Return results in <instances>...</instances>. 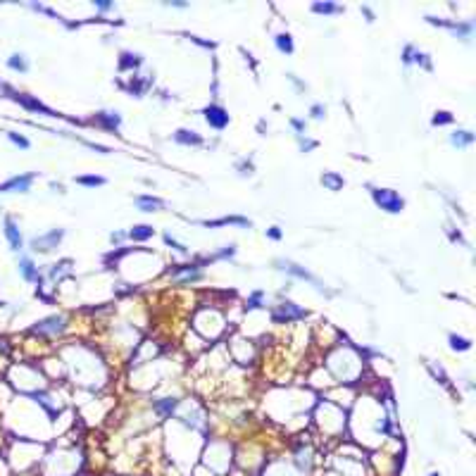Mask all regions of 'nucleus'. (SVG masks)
<instances>
[{
  "mask_svg": "<svg viewBox=\"0 0 476 476\" xmlns=\"http://www.w3.org/2000/svg\"><path fill=\"white\" fill-rule=\"evenodd\" d=\"M17 269H19V274H22V278H24V281H31V283L38 281V276H41V274H38V267L34 264L31 257H19Z\"/></svg>",
  "mask_w": 476,
  "mask_h": 476,
  "instance_id": "obj_11",
  "label": "nucleus"
},
{
  "mask_svg": "<svg viewBox=\"0 0 476 476\" xmlns=\"http://www.w3.org/2000/svg\"><path fill=\"white\" fill-rule=\"evenodd\" d=\"M167 8H176V10H186L188 8V3H181V0H169V3H164Z\"/></svg>",
  "mask_w": 476,
  "mask_h": 476,
  "instance_id": "obj_36",
  "label": "nucleus"
},
{
  "mask_svg": "<svg viewBox=\"0 0 476 476\" xmlns=\"http://www.w3.org/2000/svg\"><path fill=\"white\" fill-rule=\"evenodd\" d=\"M74 181H76L79 186H86V188H96V186H105V183H108L105 176H96V174H90V176H76Z\"/></svg>",
  "mask_w": 476,
  "mask_h": 476,
  "instance_id": "obj_21",
  "label": "nucleus"
},
{
  "mask_svg": "<svg viewBox=\"0 0 476 476\" xmlns=\"http://www.w3.org/2000/svg\"><path fill=\"white\" fill-rule=\"evenodd\" d=\"M64 238V229H50L48 234H41L36 238H31V250L34 252H50L53 248L60 245Z\"/></svg>",
  "mask_w": 476,
  "mask_h": 476,
  "instance_id": "obj_3",
  "label": "nucleus"
},
{
  "mask_svg": "<svg viewBox=\"0 0 476 476\" xmlns=\"http://www.w3.org/2000/svg\"><path fill=\"white\" fill-rule=\"evenodd\" d=\"M274 264H276V269L286 271V274H291V276L303 278V281H310V283H312V286H315L317 291H322V293H324L322 281H319V278H317L315 274H310V271H307L305 267H300V264H296V262H291V260H274Z\"/></svg>",
  "mask_w": 476,
  "mask_h": 476,
  "instance_id": "obj_2",
  "label": "nucleus"
},
{
  "mask_svg": "<svg viewBox=\"0 0 476 476\" xmlns=\"http://www.w3.org/2000/svg\"><path fill=\"white\" fill-rule=\"evenodd\" d=\"M312 12H315V15H324V17H329V15H343V5H336V3H329V0L312 3Z\"/></svg>",
  "mask_w": 476,
  "mask_h": 476,
  "instance_id": "obj_16",
  "label": "nucleus"
},
{
  "mask_svg": "<svg viewBox=\"0 0 476 476\" xmlns=\"http://www.w3.org/2000/svg\"><path fill=\"white\" fill-rule=\"evenodd\" d=\"M141 64V55H131V53H122V62L119 67L126 69V67H138Z\"/></svg>",
  "mask_w": 476,
  "mask_h": 476,
  "instance_id": "obj_26",
  "label": "nucleus"
},
{
  "mask_svg": "<svg viewBox=\"0 0 476 476\" xmlns=\"http://www.w3.org/2000/svg\"><path fill=\"white\" fill-rule=\"evenodd\" d=\"M96 124L103 126V129H108V131H117L119 124H122V115H119L117 110H105V112H98Z\"/></svg>",
  "mask_w": 476,
  "mask_h": 476,
  "instance_id": "obj_9",
  "label": "nucleus"
},
{
  "mask_svg": "<svg viewBox=\"0 0 476 476\" xmlns=\"http://www.w3.org/2000/svg\"><path fill=\"white\" fill-rule=\"evenodd\" d=\"M200 224L210 226V229H217V226H241V229H250L252 222L245 219V217H222V219H203Z\"/></svg>",
  "mask_w": 476,
  "mask_h": 476,
  "instance_id": "obj_8",
  "label": "nucleus"
},
{
  "mask_svg": "<svg viewBox=\"0 0 476 476\" xmlns=\"http://www.w3.org/2000/svg\"><path fill=\"white\" fill-rule=\"evenodd\" d=\"M452 122H455V117H452L450 112H445V110L436 112V115H433V119H431L433 126H445V124H452Z\"/></svg>",
  "mask_w": 476,
  "mask_h": 476,
  "instance_id": "obj_24",
  "label": "nucleus"
},
{
  "mask_svg": "<svg viewBox=\"0 0 476 476\" xmlns=\"http://www.w3.org/2000/svg\"><path fill=\"white\" fill-rule=\"evenodd\" d=\"M93 5L100 10V12H108V10H115V3H105V0H93Z\"/></svg>",
  "mask_w": 476,
  "mask_h": 476,
  "instance_id": "obj_33",
  "label": "nucleus"
},
{
  "mask_svg": "<svg viewBox=\"0 0 476 476\" xmlns=\"http://www.w3.org/2000/svg\"><path fill=\"white\" fill-rule=\"evenodd\" d=\"M298 141H300V150L303 153H310V150L317 148V141H310V138H303V136H298Z\"/></svg>",
  "mask_w": 476,
  "mask_h": 476,
  "instance_id": "obj_31",
  "label": "nucleus"
},
{
  "mask_svg": "<svg viewBox=\"0 0 476 476\" xmlns=\"http://www.w3.org/2000/svg\"><path fill=\"white\" fill-rule=\"evenodd\" d=\"M8 67L12 69V72L27 74L29 72V60L22 53H15V55H10V57H8Z\"/></svg>",
  "mask_w": 476,
  "mask_h": 476,
  "instance_id": "obj_19",
  "label": "nucleus"
},
{
  "mask_svg": "<svg viewBox=\"0 0 476 476\" xmlns=\"http://www.w3.org/2000/svg\"><path fill=\"white\" fill-rule=\"evenodd\" d=\"M324 115H326V105H322V103H315L310 108V117L312 119H324Z\"/></svg>",
  "mask_w": 476,
  "mask_h": 476,
  "instance_id": "obj_28",
  "label": "nucleus"
},
{
  "mask_svg": "<svg viewBox=\"0 0 476 476\" xmlns=\"http://www.w3.org/2000/svg\"><path fill=\"white\" fill-rule=\"evenodd\" d=\"M162 238H164V243H167V245H171V248H174V250L183 252V255H186V252H188V248H186V245H183V243H179V241H176V238H174V236H171V234H164V236H162Z\"/></svg>",
  "mask_w": 476,
  "mask_h": 476,
  "instance_id": "obj_27",
  "label": "nucleus"
},
{
  "mask_svg": "<svg viewBox=\"0 0 476 476\" xmlns=\"http://www.w3.org/2000/svg\"><path fill=\"white\" fill-rule=\"evenodd\" d=\"M319 181H322L324 188H329V191H341L343 186H345L343 176H341V174H336V171H324Z\"/></svg>",
  "mask_w": 476,
  "mask_h": 476,
  "instance_id": "obj_17",
  "label": "nucleus"
},
{
  "mask_svg": "<svg viewBox=\"0 0 476 476\" xmlns=\"http://www.w3.org/2000/svg\"><path fill=\"white\" fill-rule=\"evenodd\" d=\"M8 138L17 145V148H22V150H29V148H31V141H29V138H24L22 134H17V131H8Z\"/></svg>",
  "mask_w": 476,
  "mask_h": 476,
  "instance_id": "obj_23",
  "label": "nucleus"
},
{
  "mask_svg": "<svg viewBox=\"0 0 476 476\" xmlns=\"http://www.w3.org/2000/svg\"><path fill=\"white\" fill-rule=\"evenodd\" d=\"M62 329H64L62 317H50V319H43V322H38L36 326H34V331H38V333H43V331L55 333V331H62Z\"/></svg>",
  "mask_w": 476,
  "mask_h": 476,
  "instance_id": "obj_15",
  "label": "nucleus"
},
{
  "mask_svg": "<svg viewBox=\"0 0 476 476\" xmlns=\"http://www.w3.org/2000/svg\"><path fill=\"white\" fill-rule=\"evenodd\" d=\"M236 255V245H224L219 252H215L212 257H207L210 262H217V260H229V257H234Z\"/></svg>",
  "mask_w": 476,
  "mask_h": 476,
  "instance_id": "obj_25",
  "label": "nucleus"
},
{
  "mask_svg": "<svg viewBox=\"0 0 476 476\" xmlns=\"http://www.w3.org/2000/svg\"><path fill=\"white\" fill-rule=\"evenodd\" d=\"M362 12L367 15V22H374V12H371V10H369V8H362Z\"/></svg>",
  "mask_w": 476,
  "mask_h": 476,
  "instance_id": "obj_37",
  "label": "nucleus"
},
{
  "mask_svg": "<svg viewBox=\"0 0 476 476\" xmlns=\"http://www.w3.org/2000/svg\"><path fill=\"white\" fill-rule=\"evenodd\" d=\"M450 143L455 145V148H469V145L474 143V134L467 131V129H459L455 134H450Z\"/></svg>",
  "mask_w": 476,
  "mask_h": 476,
  "instance_id": "obj_18",
  "label": "nucleus"
},
{
  "mask_svg": "<svg viewBox=\"0 0 476 476\" xmlns=\"http://www.w3.org/2000/svg\"><path fill=\"white\" fill-rule=\"evenodd\" d=\"M34 179H36V174H19V176H12L10 181L0 183V193H29Z\"/></svg>",
  "mask_w": 476,
  "mask_h": 476,
  "instance_id": "obj_5",
  "label": "nucleus"
},
{
  "mask_svg": "<svg viewBox=\"0 0 476 476\" xmlns=\"http://www.w3.org/2000/svg\"><path fill=\"white\" fill-rule=\"evenodd\" d=\"M264 300H267V293L264 291H255V293H250V298H248V310H257V307L264 305Z\"/></svg>",
  "mask_w": 476,
  "mask_h": 476,
  "instance_id": "obj_22",
  "label": "nucleus"
},
{
  "mask_svg": "<svg viewBox=\"0 0 476 476\" xmlns=\"http://www.w3.org/2000/svg\"><path fill=\"white\" fill-rule=\"evenodd\" d=\"M267 238H271V241H281V238H283V231H281L278 226H269V229H267Z\"/></svg>",
  "mask_w": 476,
  "mask_h": 476,
  "instance_id": "obj_32",
  "label": "nucleus"
},
{
  "mask_svg": "<svg viewBox=\"0 0 476 476\" xmlns=\"http://www.w3.org/2000/svg\"><path fill=\"white\" fill-rule=\"evenodd\" d=\"M429 476H438V474H436V471H433V474H429Z\"/></svg>",
  "mask_w": 476,
  "mask_h": 476,
  "instance_id": "obj_38",
  "label": "nucleus"
},
{
  "mask_svg": "<svg viewBox=\"0 0 476 476\" xmlns=\"http://www.w3.org/2000/svg\"><path fill=\"white\" fill-rule=\"evenodd\" d=\"M153 236H155V229L150 224H136L126 231V238H131V241H148Z\"/></svg>",
  "mask_w": 476,
  "mask_h": 476,
  "instance_id": "obj_13",
  "label": "nucleus"
},
{
  "mask_svg": "<svg viewBox=\"0 0 476 476\" xmlns=\"http://www.w3.org/2000/svg\"><path fill=\"white\" fill-rule=\"evenodd\" d=\"M238 169H241V176H245V174L250 176V174H252V162H241V164H238Z\"/></svg>",
  "mask_w": 476,
  "mask_h": 476,
  "instance_id": "obj_35",
  "label": "nucleus"
},
{
  "mask_svg": "<svg viewBox=\"0 0 476 476\" xmlns=\"http://www.w3.org/2000/svg\"><path fill=\"white\" fill-rule=\"evenodd\" d=\"M134 203L141 212H160V210H164V200L155 198V196H136Z\"/></svg>",
  "mask_w": 476,
  "mask_h": 476,
  "instance_id": "obj_10",
  "label": "nucleus"
},
{
  "mask_svg": "<svg viewBox=\"0 0 476 476\" xmlns=\"http://www.w3.org/2000/svg\"><path fill=\"white\" fill-rule=\"evenodd\" d=\"M203 117H205V122L212 129H217V131H224L226 126H229V122H231V117H229V112H226L222 105H207L205 110H203Z\"/></svg>",
  "mask_w": 476,
  "mask_h": 476,
  "instance_id": "obj_4",
  "label": "nucleus"
},
{
  "mask_svg": "<svg viewBox=\"0 0 476 476\" xmlns=\"http://www.w3.org/2000/svg\"><path fill=\"white\" fill-rule=\"evenodd\" d=\"M450 348L452 350H459V352H467L471 350V341L469 338H464V336H457V333H450Z\"/></svg>",
  "mask_w": 476,
  "mask_h": 476,
  "instance_id": "obj_20",
  "label": "nucleus"
},
{
  "mask_svg": "<svg viewBox=\"0 0 476 476\" xmlns=\"http://www.w3.org/2000/svg\"><path fill=\"white\" fill-rule=\"evenodd\" d=\"M305 317V310H300L296 303H281L278 310L274 312V322L281 324V322H291V319H300Z\"/></svg>",
  "mask_w": 476,
  "mask_h": 476,
  "instance_id": "obj_7",
  "label": "nucleus"
},
{
  "mask_svg": "<svg viewBox=\"0 0 476 476\" xmlns=\"http://www.w3.org/2000/svg\"><path fill=\"white\" fill-rule=\"evenodd\" d=\"M291 126H293V131H296L298 136H303V134L307 131V122H305V119L293 117V119H291Z\"/></svg>",
  "mask_w": 476,
  "mask_h": 476,
  "instance_id": "obj_29",
  "label": "nucleus"
},
{
  "mask_svg": "<svg viewBox=\"0 0 476 476\" xmlns=\"http://www.w3.org/2000/svg\"><path fill=\"white\" fill-rule=\"evenodd\" d=\"M5 238L10 243V250L19 252L24 248V236H22V229H19L15 217H5Z\"/></svg>",
  "mask_w": 476,
  "mask_h": 476,
  "instance_id": "obj_6",
  "label": "nucleus"
},
{
  "mask_svg": "<svg viewBox=\"0 0 476 476\" xmlns=\"http://www.w3.org/2000/svg\"><path fill=\"white\" fill-rule=\"evenodd\" d=\"M174 405H176V400H174V398H164V403H160V405H157V412H162V414H169L171 410H174Z\"/></svg>",
  "mask_w": 476,
  "mask_h": 476,
  "instance_id": "obj_30",
  "label": "nucleus"
},
{
  "mask_svg": "<svg viewBox=\"0 0 476 476\" xmlns=\"http://www.w3.org/2000/svg\"><path fill=\"white\" fill-rule=\"evenodd\" d=\"M371 198L376 203V207H381L388 215H400L405 210V200L403 196L393 188H374L371 191Z\"/></svg>",
  "mask_w": 476,
  "mask_h": 476,
  "instance_id": "obj_1",
  "label": "nucleus"
},
{
  "mask_svg": "<svg viewBox=\"0 0 476 476\" xmlns=\"http://www.w3.org/2000/svg\"><path fill=\"white\" fill-rule=\"evenodd\" d=\"M124 238H126V231H115V234H110V241L115 243V245H119Z\"/></svg>",
  "mask_w": 476,
  "mask_h": 476,
  "instance_id": "obj_34",
  "label": "nucleus"
},
{
  "mask_svg": "<svg viewBox=\"0 0 476 476\" xmlns=\"http://www.w3.org/2000/svg\"><path fill=\"white\" fill-rule=\"evenodd\" d=\"M274 45H276L278 53H283V55H293V50H296L293 36H291L288 31H281V34H276V36H274Z\"/></svg>",
  "mask_w": 476,
  "mask_h": 476,
  "instance_id": "obj_14",
  "label": "nucleus"
},
{
  "mask_svg": "<svg viewBox=\"0 0 476 476\" xmlns=\"http://www.w3.org/2000/svg\"><path fill=\"white\" fill-rule=\"evenodd\" d=\"M174 141L179 145H203V136L198 134V131H188V129H179L176 134H174Z\"/></svg>",
  "mask_w": 476,
  "mask_h": 476,
  "instance_id": "obj_12",
  "label": "nucleus"
}]
</instances>
